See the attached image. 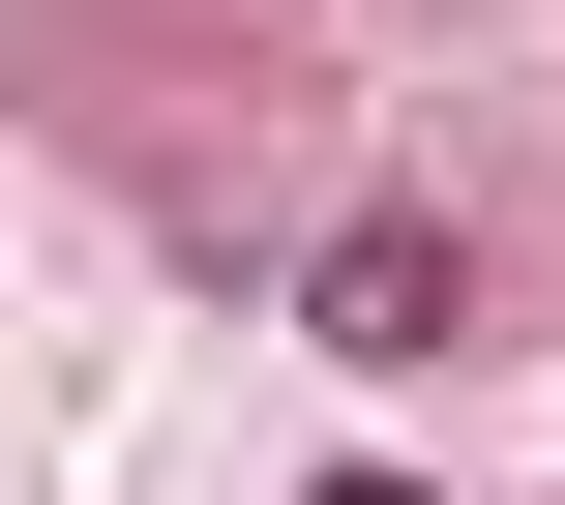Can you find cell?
Instances as JSON below:
<instances>
[{
    "instance_id": "6da1fadb",
    "label": "cell",
    "mask_w": 565,
    "mask_h": 505,
    "mask_svg": "<svg viewBox=\"0 0 565 505\" xmlns=\"http://www.w3.org/2000/svg\"><path fill=\"white\" fill-rule=\"evenodd\" d=\"M298 327H328V357H447V327H477V238H447V208H328V238H298Z\"/></svg>"
}]
</instances>
